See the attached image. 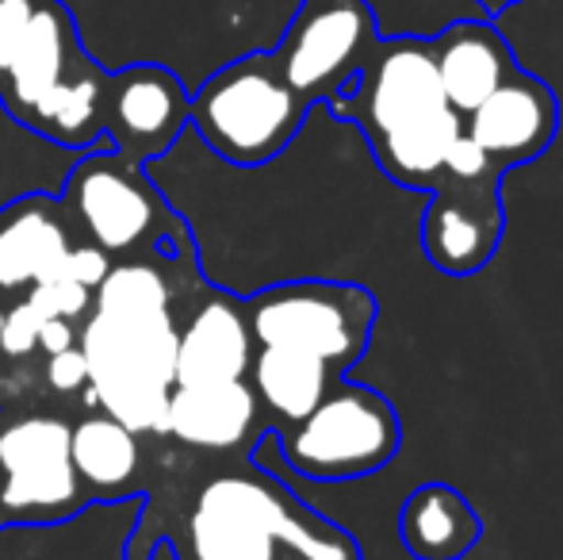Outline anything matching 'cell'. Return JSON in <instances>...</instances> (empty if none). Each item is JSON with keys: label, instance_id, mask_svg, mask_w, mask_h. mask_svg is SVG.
<instances>
[{"label": "cell", "instance_id": "obj_2", "mask_svg": "<svg viewBox=\"0 0 563 560\" xmlns=\"http://www.w3.org/2000/svg\"><path fill=\"white\" fill-rule=\"evenodd\" d=\"M203 281L200 257H123L108 265L77 338L89 369L85 407L134 433H162L177 384L180 311Z\"/></svg>", "mask_w": 563, "mask_h": 560}, {"label": "cell", "instance_id": "obj_13", "mask_svg": "<svg viewBox=\"0 0 563 560\" xmlns=\"http://www.w3.org/2000/svg\"><path fill=\"white\" fill-rule=\"evenodd\" d=\"M560 131V100L537 74H510L475 112L464 116V135L503 173L537 162Z\"/></svg>", "mask_w": 563, "mask_h": 560}, {"label": "cell", "instance_id": "obj_23", "mask_svg": "<svg viewBox=\"0 0 563 560\" xmlns=\"http://www.w3.org/2000/svg\"><path fill=\"white\" fill-rule=\"evenodd\" d=\"M38 376H43L46 392H54V396H66V399L81 396V392L89 388V369H85L81 345L43 358V373H38Z\"/></svg>", "mask_w": 563, "mask_h": 560}, {"label": "cell", "instance_id": "obj_1", "mask_svg": "<svg viewBox=\"0 0 563 560\" xmlns=\"http://www.w3.org/2000/svg\"><path fill=\"white\" fill-rule=\"evenodd\" d=\"M165 441L173 453H157L146 433V503L123 560H154L157 546L177 560H364L353 534L261 469L257 453L211 457Z\"/></svg>", "mask_w": 563, "mask_h": 560}, {"label": "cell", "instance_id": "obj_11", "mask_svg": "<svg viewBox=\"0 0 563 560\" xmlns=\"http://www.w3.org/2000/svg\"><path fill=\"white\" fill-rule=\"evenodd\" d=\"M188 128V89L169 66L131 62L108 69L104 139L134 165L165 157Z\"/></svg>", "mask_w": 563, "mask_h": 560}, {"label": "cell", "instance_id": "obj_16", "mask_svg": "<svg viewBox=\"0 0 563 560\" xmlns=\"http://www.w3.org/2000/svg\"><path fill=\"white\" fill-rule=\"evenodd\" d=\"M253 361V334L245 299L216 288L211 281L200 284L180 311L177 330V384H208V381H245Z\"/></svg>", "mask_w": 563, "mask_h": 560}, {"label": "cell", "instance_id": "obj_10", "mask_svg": "<svg viewBox=\"0 0 563 560\" xmlns=\"http://www.w3.org/2000/svg\"><path fill=\"white\" fill-rule=\"evenodd\" d=\"M327 108L338 120L356 123L368 146L433 120L449 108L433 62V43L418 35L379 39L353 85Z\"/></svg>", "mask_w": 563, "mask_h": 560}, {"label": "cell", "instance_id": "obj_25", "mask_svg": "<svg viewBox=\"0 0 563 560\" xmlns=\"http://www.w3.org/2000/svg\"><path fill=\"white\" fill-rule=\"evenodd\" d=\"M472 4H479L487 15H498V12H506V8H514V4H521V0H472Z\"/></svg>", "mask_w": 563, "mask_h": 560}, {"label": "cell", "instance_id": "obj_24", "mask_svg": "<svg viewBox=\"0 0 563 560\" xmlns=\"http://www.w3.org/2000/svg\"><path fill=\"white\" fill-rule=\"evenodd\" d=\"M77 338H81V322H74V319H43V327H38V358L74 350Z\"/></svg>", "mask_w": 563, "mask_h": 560}, {"label": "cell", "instance_id": "obj_26", "mask_svg": "<svg viewBox=\"0 0 563 560\" xmlns=\"http://www.w3.org/2000/svg\"><path fill=\"white\" fill-rule=\"evenodd\" d=\"M8 361H4V307H0V369H4Z\"/></svg>", "mask_w": 563, "mask_h": 560}, {"label": "cell", "instance_id": "obj_18", "mask_svg": "<svg viewBox=\"0 0 563 560\" xmlns=\"http://www.w3.org/2000/svg\"><path fill=\"white\" fill-rule=\"evenodd\" d=\"M433 43L441 92L456 116H467L498 89L510 74H518L514 46L503 39V31L490 20H456L449 31H441Z\"/></svg>", "mask_w": 563, "mask_h": 560}, {"label": "cell", "instance_id": "obj_5", "mask_svg": "<svg viewBox=\"0 0 563 560\" xmlns=\"http://www.w3.org/2000/svg\"><path fill=\"white\" fill-rule=\"evenodd\" d=\"M307 112L311 105L284 81L268 51L227 62L188 92V128L238 169L276 162L303 131Z\"/></svg>", "mask_w": 563, "mask_h": 560}, {"label": "cell", "instance_id": "obj_17", "mask_svg": "<svg viewBox=\"0 0 563 560\" xmlns=\"http://www.w3.org/2000/svg\"><path fill=\"white\" fill-rule=\"evenodd\" d=\"M69 457L89 503L115 507L139 499L146 487V433H134L104 411L85 407L81 419L69 422Z\"/></svg>", "mask_w": 563, "mask_h": 560}, {"label": "cell", "instance_id": "obj_15", "mask_svg": "<svg viewBox=\"0 0 563 560\" xmlns=\"http://www.w3.org/2000/svg\"><path fill=\"white\" fill-rule=\"evenodd\" d=\"M81 242L58 196L31 193L0 208V307L62 273L69 250Z\"/></svg>", "mask_w": 563, "mask_h": 560}, {"label": "cell", "instance_id": "obj_22", "mask_svg": "<svg viewBox=\"0 0 563 560\" xmlns=\"http://www.w3.org/2000/svg\"><path fill=\"white\" fill-rule=\"evenodd\" d=\"M38 327H43V319H38L23 299L4 307V361L8 365H12V361H35Z\"/></svg>", "mask_w": 563, "mask_h": 560}, {"label": "cell", "instance_id": "obj_19", "mask_svg": "<svg viewBox=\"0 0 563 560\" xmlns=\"http://www.w3.org/2000/svg\"><path fill=\"white\" fill-rule=\"evenodd\" d=\"M245 381L265 411L268 430H284V426L311 415L341 381V373L314 353L284 350V345H253Z\"/></svg>", "mask_w": 563, "mask_h": 560}, {"label": "cell", "instance_id": "obj_8", "mask_svg": "<svg viewBox=\"0 0 563 560\" xmlns=\"http://www.w3.org/2000/svg\"><path fill=\"white\" fill-rule=\"evenodd\" d=\"M89 507L69 457L66 415L35 404H0V530L58 526Z\"/></svg>", "mask_w": 563, "mask_h": 560}, {"label": "cell", "instance_id": "obj_3", "mask_svg": "<svg viewBox=\"0 0 563 560\" xmlns=\"http://www.w3.org/2000/svg\"><path fill=\"white\" fill-rule=\"evenodd\" d=\"M108 69L85 51L66 0H0V108L62 150L104 139Z\"/></svg>", "mask_w": 563, "mask_h": 560}, {"label": "cell", "instance_id": "obj_9", "mask_svg": "<svg viewBox=\"0 0 563 560\" xmlns=\"http://www.w3.org/2000/svg\"><path fill=\"white\" fill-rule=\"evenodd\" d=\"M379 39L384 35L368 0H299L268 54L284 81L314 108L330 105L353 85Z\"/></svg>", "mask_w": 563, "mask_h": 560}, {"label": "cell", "instance_id": "obj_20", "mask_svg": "<svg viewBox=\"0 0 563 560\" xmlns=\"http://www.w3.org/2000/svg\"><path fill=\"white\" fill-rule=\"evenodd\" d=\"M399 538L415 560H464L479 546L483 518L456 487L422 484L402 503Z\"/></svg>", "mask_w": 563, "mask_h": 560}, {"label": "cell", "instance_id": "obj_7", "mask_svg": "<svg viewBox=\"0 0 563 560\" xmlns=\"http://www.w3.org/2000/svg\"><path fill=\"white\" fill-rule=\"evenodd\" d=\"M253 345L314 353L341 376L368 353L379 304L353 281H284L245 296Z\"/></svg>", "mask_w": 563, "mask_h": 560}, {"label": "cell", "instance_id": "obj_4", "mask_svg": "<svg viewBox=\"0 0 563 560\" xmlns=\"http://www.w3.org/2000/svg\"><path fill=\"white\" fill-rule=\"evenodd\" d=\"M81 242L104 257H200L192 231L173 211L146 165L126 162L112 142L81 150L58 193Z\"/></svg>", "mask_w": 563, "mask_h": 560}, {"label": "cell", "instance_id": "obj_21", "mask_svg": "<svg viewBox=\"0 0 563 560\" xmlns=\"http://www.w3.org/2000/svg\"><path fill=\"white\" fill-rule=\"evenodd\" d=\"M92 292H97V288H89L85 281H77L74 273L62 265V273H54V277L43 281L38 288H31L27 296H23V304H27L38 319H74V322H81L85 315H89V307H92Z\"/></svg>", "mask_w": 563, "mask_h": 560}, {"label": "cell", "instance_id": "obj_12", "mask_svg": "<svg viewBox=\"0 0 563 560\" xmlns=\"http://www.w3.org/2000/svg\"><path fill=\"white\" fill-rule=\"evenodd\" d=\"M506 234L503 180H441L422 216V250L433 270L472 277L495 262Z\"/></svg>", "mask_w": 563, "mask_h": 560}, {"label": "cell", "instance_id": "obj_6", "mask_svg": "<svg viewBox=\"0 0 563 560\" xmlns=\"http://www.w3.org/2000/svg\"><path fill=\"white\" fill-rule=\"evenodd\" d=\"M273 441L299 476L341 484L391 464L402 449V422L384 392L338 381L311 415L273 430Z\"/></svg>", "mask_w": 563, "mask_h": 560}, {"label": "cell", "instance_id": "obj_14", "mask_svg": "<svg viewBox=\"0 0 563 560\" xmlns=\"http://www.w3.org/2000/svg\"><path fill=\"white\" fill-rule=\"evenodd\" d=\"M162 433L192 453L238 457L253 453L265 441L268 419L250 381L173 384Z\"/></svg>", "mask_w": 563, "mask_h": 560}]
</instances>
